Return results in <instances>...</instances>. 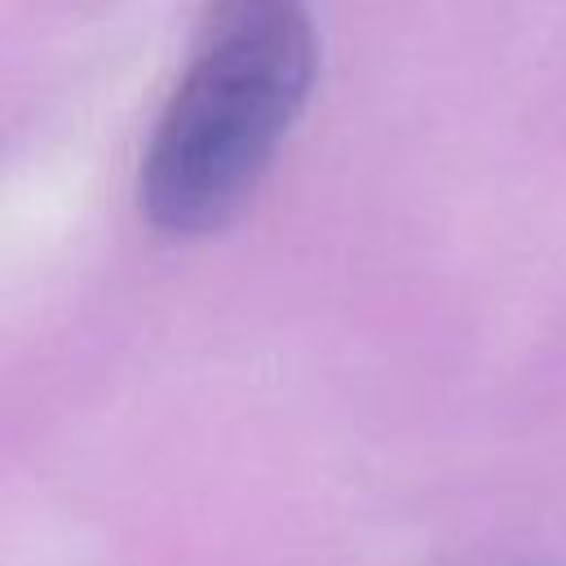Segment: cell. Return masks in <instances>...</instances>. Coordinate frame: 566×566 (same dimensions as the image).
Segmentation results:
<instances>
[{
    "label": "cell",
    "mask_w": 566,
    "mask_h": 566,
    "mask_svg": "<svg viewBox=\"0 0 566 566\" xmlns=\"http://www.w3.org/2000/svg\"><path fill=\"white\" fill-rule=\"evenodd\" d=\"M314 66L305 0H212L142 159L146 217L168 234L226 226L305 111Z\"/></svg>",
    "instance_id": "6da1fadb"
}]
</instances>
